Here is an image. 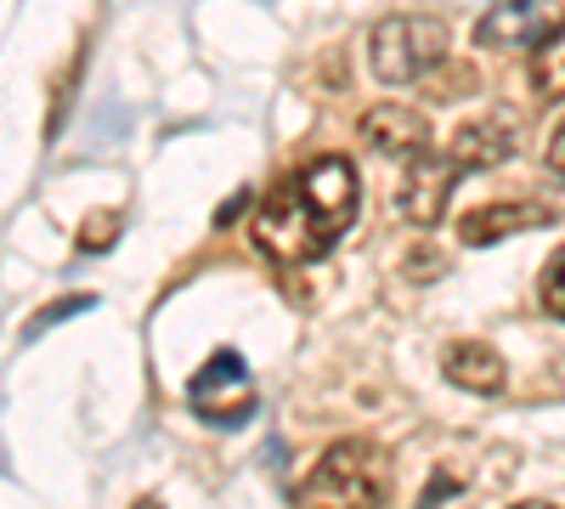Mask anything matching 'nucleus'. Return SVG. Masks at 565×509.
<instances>
[{
  "instance_id": "1",
  "label": "nucleus",
  "mask_w": 565,
  "mask_h": 509,
  "mask_svg": "<svg viewBox=\"0 0 565 509\" xmlns=\"http://www.w3.org/2000/svg\"><path fill=\"white\" fill-rule=\"evenodd\" d=\"M356 204H362L356 165L328 153V159H311L306 170L277 181V188L260 199L249 233H255L260 255H271L277 266H306V261L328 255L351 233Z\"/></svg>"
},
{
  "instance_id": "7",
  "label": "nucleus",
  "mask_w": 565,
  "mask_h": 509,
  "mask_svg": "<svg viewBox=\"0 0 565 509\" xmlns=\"http://www.w3.org/2000/svg\"><path fill=\"white\" fill-rule=\"evenodd\" d=\"M509 153H514V119H509V114H487V119L458 125L441 159L452 165V176H463V170H492V165H503Z\"/></svg>"
},
{
  "instance_id": "13",
  "label": "nucleus",
  "mask_w": 565,
  "mask_h": 509,
  "mask_svg": "<svg viewBox=\"0 0 565 509\" xmlns=\"http://www.w3.org/2000/svg\"><path fill=\"white\" fill-rule=\"evenodd\" d=\"M114 238H119V215H108V210H97L79 226V250H108Z\"/></svg>"
},
{
  "instance_id": "5",
  "label": "nucleus",
  "mask_w": 565,
  "mask_h": 509,
  "mask_svg": "<svg viewBox=\"0 0 565 509\" xmlns=\"http://www.w3.org/2000/svg\"><path fill=\"white\" fill-rule=\"evenodd\" d=\"M554 23H565V0H492L476 23L481 45H537Z\"/></svg>"
},
{
  "instance_id": "3",
  "label": "nucleus",
  "mask_w": 565,
  "mask_h": 509,
  "mask_svg": "<svg viewBox=\"0 0 565 509\" xmlns=\"http://www.w3.org/2000/svg\"><path fill=\"white\" fill-rule=\"evenodd\" d=\"M447 57V29L436 18H418V12H396L373 29L367 40V63L385 85H413L424 79L436 63Z\"/></svg>"
},
{
  "instance_id": "11",
  "label": "nucleus",
  "mask_w": 565,
  "mask_h": 509,
  "mask_svg": "<svg viewBox=\"0 0 565 509\" xmlns=\"http://www.w3.org/2000/svg\"><path fill=\"white\" fill-rule=\"evenodd\" d=\"M532 85L537 97H565V23H554L532 45Z\"/></svg>"
},
{
  "instance_id": "4",
  "label": "nucleus",
  "mask_w": 565,
  "mask_h": 509,
  "mask_svg": "<svg viewBox=\"0 0 565 509\" xmlns=\"http://www.w3.org/2000/svg\"><path fill=\"white\" fill-rule=\"evenodd\" d=\"M186 396H193V407L204 413L210 425H244L249 413H255V380H249L244 357L232 351V346H221L215 357H204V368L193 374Z\"/></svg>"
},
{
  "instance_id": "14",
  "label": "nucleus",
  "mask_w": 565,
  "mask_h": 509,
  "mask_svg": "<svg viewBox=\"0 0 565 509\" xmlns=\"http://www.w3.org/2000/svg\"><path fill=\"white\" fill-rule=\"evenodd\" d=\"M548 170H554V176L565 181V125H559V130L548 136Z\"/></svg>"
},
{
  "instance_id": "6",
  "label": "nucleus",
  "mask_w": 565,
  "mask_h": 509,
  "mask_svg": "<svg viewBox=\"0 0 565 509\" xmlns=\"http://www.w3.org/2000/svg\"><path fill=\"white\" fill-rule=\"evenodd\" d=\"M362 142L373 153H391V159L413 165L418 153H430V119H424L418 108H402V103L367 108L362 114Z\"/></svg>"
},
{
  "instance_id": "10",
  "label": "nucleus",
  "mask_w": 565,
  "mask_h": 509,
  "mask_svg": "<svg viewBox=\"0 0 565 509\" xmlns=\"http://www.w3.org/2000/svg\"><path fill=\"white\" fill-rule=\"evenodd\" d=\"M543 221H548L543 204H487V210H469L458 221V238L469 250H481V244H498L509 233H532V226H543Z\"/></svg>"
},
{
  "instance_id": "2",
  "label": "nucleus",
  "mask_w": 565,
  "mask_h": 509,
  "mask_svg": "<svg viewBox=\"0 0 565 509\" xmlns=\"http://www.w3.org/2000/svg\"><path fill=\"white\" fill-rule=\"evenodd\" d=\"M385 492H391L385 447L351 436V442H334L306 470V481L295 487V509H380Z\"/></svg>"
},
{
  "instance_id": "15",
  "label": "nucleus",
  "mask_w": 565,
  "mask_h": 509,
  "mask_svg": "<svg viewBox=\"0 0 565 509\" xmlns=\"http://www.w3.org/2000/svg\"><path fill=\"white\" fill-rule=\"evenodd\" d=\"M136 509H159V498H136Z\"/></svg>"
},
{
  "instance_id": "12",
  "label": "nucleus",
  "mask_w": 565,
  "mask_h": 509,
  "mask_svg": "<svg viewBox=\"0 0 565 509\" xmlns=\"http://www.w3.org/2000/svg\"><path fill=\"white\" fill-rule=\"evenodd\" d=\"M537 300L554 311V317H565V244L543 261V272H537Z\"/></svg>"
},
{
  "instance_id": "8",
  "label": "nucleus",
  "mask_w": 565,
  "mask_h": 509,
  "mask_svg": "<svg viewBox=\"0 0 565 509\" xmlns=\"http://www.w3.org/2000/svg\"><path fill=\"white\" fill-rule=\"evenodd\" d=\"M452 165L430 148V153H418L413 165H407V176H402V215L413 221V226H436L441 221V210H447V193H452Z\"/></svg>"
},
{
  "instance_id": "16",
  "label": "nucleus",
  "mask_w": 565,
  "mask_h": 509,
  "mask_svg": "<svg viewBox=\"0 0 565 509\" xmlns=\"http://www.w3.org/2000/svg\"><path fill=\"white\" fill-rule=\"evenodd\" d=\"M509 509H554V503H509Z\"/></svg>"
},
{
  "instance_id": "9",
  "label": "nucleus",
  "mask_w": 565,
  "mask_h": 509,
  "mask_svg": "<svg viewBox=\"0 0 565 509\" xmlns=\"http://www.w3.org/2000/svg\"><path fill=\"white\" fill-rule=\"evenodd\" d=\"M441 374H447L452 385H463V391L498 396L503 380H509V368H503V357H498L492 346H481V340H452V346L441 351Z\"/></svg>"
}]
</instances>
